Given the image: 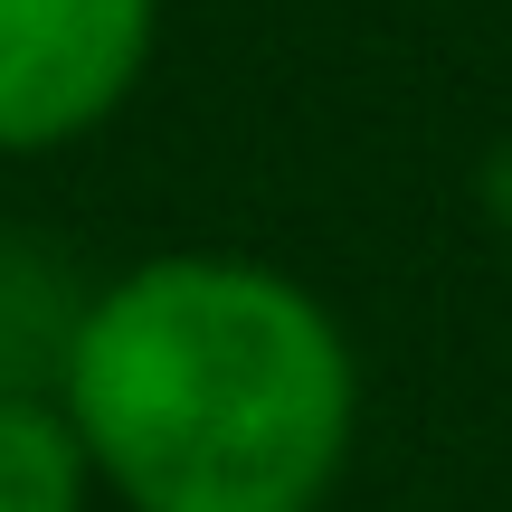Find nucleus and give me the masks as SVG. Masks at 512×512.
Wrapping results in <instances>:
<instances>
[{
  "label": "nucleus",
  "mask_w": 512,
  "mask_h": 512,
  "mask_svg": "<svg viewBox=\"0 0 512 512\" xmlns=\"http://www.w3.org/2000/svg\"><path fill=\"white\" fill-rule=\"evenodd\" d=\"M76 323H86V285L38 238L0 228V399H57Z\"/></svg>",
  "instance_id": "3"
},
{
  "label": "nucleus",
  "mask_w": 512,
  "mask_h": 512,
  "mask_svg": "<svg viewBox=\"0 0 512 512\" xmlns=\"http://www.w3.org/2000/svg\"><path fill=\"white\" fill-rule=\"evenodd\" d=\"M162 0H0V152H57L133 105Z\"/></svg>",
  "instance_id": "2"
},
{
  "label": "nucleus",
  "mask_w": 512,
  "mask_h": 512,
  "mask_svg": "<svg viewBox=\"0 0 512 512\" xmlns=\"http://www.w3.org/2000/svg\"><path fill=\"white\" fill-rule=\"evenodd\" d=\"M57 408L124 512H323L361 437V361L285 266L190 247L86 294Z\"/></svg>",
  "instance_id": "1"
},
{
  "label": "nucleus",
  "mask_w": 512,
  "mask_h": 512,
  "mask_svg": "<svg viewBox=\"0 0 512 512\" xmlns=\"http://www.w3.org/2000/svg\"><path fill=\"white\" fill-rule=\"evenodd\" d=\"M95 465L57 399H0V512H86Z\"/></svg>",
  "instance_id": "4"
},
{
  "label": "nucleus",
  "mask_w": 512,
  "mask_h": 512,
  "mask_svg": "<svg viewBox=\"0 0 512 512\" xmlns=\"http://www.w3.org/2000/svg\"><path fill=\"white\" fill-rule=\"evenodd\" d=\"M475 190H484V209L512 228V143H494V162H484V181H475Z\"/></svg>",
  "instance_id": "5"
}]
</instances>
